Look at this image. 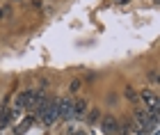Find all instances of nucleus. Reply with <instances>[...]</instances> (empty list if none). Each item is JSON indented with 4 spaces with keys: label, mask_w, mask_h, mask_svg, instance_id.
Here are the masks:
<instances>
[{
    "label": "nucleus",
    "mask_w": 160,
    "mask_h": 135,
    "mask_svg": "<svg viewBox=\"0 0 160 135\" xmlns=\"http://www.w3.org/2000/svg\"><path fill=\"white\" fill-rule=\"evenodd\" d=\"M37 92L34 89H25V92H18L16 98H14V103H12V110H16V112H23V110H30V105H32V98Z\"/></svg>",
    "instance_id": "nucleus-1"
},
{
    "label": "nucleus",
    "mask_w": 160,
    "mask_h": 135,
    "mask_svg": "<svg viewBox=\"0 0 160 135\" xmlns=\"http://www.w3.org/2000/svg\"><path fill=\"white\" fill-rule=\"evenodd\" d=\"M34 119H37V122H41L43 126L55 124L57 119H60V115H57V105H55V98H50V103H48V105H46V108H43Z\"/></svg>",
    "instance_id": "nucleus-2"
},
{
    "label": "nucleus",
    "mask_w": 160,
    "mask_h": 135,
    "mask_svg": "<svg viewBox=\"0 0 160 135\" xmlns=\"http://www.w3.org/2000/svg\"><path fill=\"white\" fill-rule=\"evenodd\" d=\"M137 96H140V101L144 103V108H147L149 112H158V103H160V98L153 89H142V92H137Z\"/></svg>",
    "instance_id": "nucleus-3"
},
{
    "label": "nucleus",
    "mask_w": 160,
    "mask_h": 135,
    "mask_svg": "<svg viewBox=\"0 0 160 135\" xmlns=\"http://www.w3.org/2000/svg\"><path fill=\"white\" fill-rule=\"evenodd\" d=\"M55 105H57V115H60V119H71V108H73V98H71V96L55 98Z\"/></svg>",
    "instance_id": "nucleus-4"
},
{
    "label": "nucleus",
    "mask_w": 160,
    "mask_h": 135,
    "mask_svg": "<svg viewBox=\"0 0 160 135\" xmlns=\"http://www.w3.org/2000/svg\"><path fill=\"white\" fill-rule=\"evenodd\" d=\"M48 103H50V96L46 94V92H37V94H34V98H32V105H30V110L34 112V117H37Z\"/></svg>",
    "instance_id": "nucleus-5"
},
{
    "label": "nucleus",
    "mask_w": 160,
    "mask_h": 135,
    "mask_svg": "<svg viewBox=\"0 0 160 135\" xmlns=\"http://www.w3.org/2000/svg\"><path fill=\"white\" fill-rule=\"evenodd\" d=\"M101 131H103L105 135H117V128H119V122L114 119L112 115H103L101 117Z\"/></svg>",
    "instance_id": "nucleus-6"
},
{
    "label": "nucleus",
    "mask_w": 160,
    "mask_h": 135,
    "mask_svg": "<svg viewBox=\"0 0 160 135\" xmlns=\"http://www.w3.org/2000/svg\"><path fill=\"white\" fill-rule=\"evenodd\" d=\"M87 110H89V103L85 101V98H73V108H71V117L76 119H82L87 115Z\"/></svg>",
    "instance_id": "nucleus-7"
},
{
    "label": "nucleus",
    "mask_w": 160,
    "mask_h": 135,
    "mask_svg": "<svg viewBox=\"0 0 160 135\" xmlns=\"http://www.w3.org/2000/svg\"><path fill=\"white\" fill-rule=\"evenodd\" d=\"M101 117H103V112H101L98 108H92V110H87V115H85V122L94 126V124H98L101 122Z\"/></svg>",
    "instance_id": "nucleus-8"
},
{
    "label": "nucleus",
    "mask_w": 160,
    "mask_h": 135,
    "mask_svg": "<svg viewBox=\"0 0 160 135\" xmlns=\"http://www.w3.org/2000/svg\"><path fill=\"white\" fill-rule=\"evenodd\" d=\"M9 122H12L9 108H7V105H2V108H0V131H5L7 126H9Z\"/></svg>",
    "instance_id": "nucleus-9"
},
{
    "label": "nucleus",
    "mask_w": 160,
    "mask_h": 135,
    "mask_svg": "<svg viewBox=\"0 0 160 135\" xmlns=\"http://www.w3.org/2000/svg\"><path fill=\"white\" fill-rule=\"evenodd\" d=\"M34 124V117H28V119H23V122H21L18 126H16V135H23V133H28V128H30V126Z\"/></svg>",
    "instance_id": "nucleus-10"
},
{
    "label": "nucleus",
    "mask_w": 160,
    "mask_h": 135,
    "mask_svg": "<svg viewBox=\"0 0 160 135\" xmlns=\"http://www.w3.org/2000/svg\"><path fill=\"white\" fill-rule=\"evenodd\" d=\"M130 128H133V124H130V122H126V124H119V128H117V135H130V133H133Z\"/></svg>",
    "instance_id": "nucleus-11"
},
{
    "label": "nucleus",
    "mask_w": 160,
    "mask_h": 135,
    "mask_svg": "<svg viewBox=\"0 0 160 135\" xmlns=\"http://www.w3.org/2000/svg\"><path fill=\"white\" fill-rule=\"evenodd\" d=\"M123 96H126L128 101H133V103H137V101H140V96H137V92H135V89H130V87H126V92H123Z\"/></svg>",
    "instance_id": "nucleus-12"
},
{
    "label": "nucleus",
    "mask_w": 160,
    "mask_h": 135,
    "mask_svg": "<svg viewBox=\"0 0 160 135\" xmlns=\"http://www.w3.org/2000/svg\"><path fill=\"white\" fill-rule=\"evenodd\" d=\"M78 89H80V80L76 78V80H71V85H69V92H71V94H76Z\"/></svg>",
    "instance_id": "nucleus-13"
},
{
    "label": "nucleus",
    "mask_w": 160,
    "mask_h": 135,
    "mask_svg": "<svg viewBox=\"0 0 160 135\" xmlns=\"http://www.w3.org/2000/svg\"><path fill=\"white\" fill-rule=\"evenodd\" d=\"M149 82H158V71H149Z\"/></svg>",
    "instance_id": "nucleus-14"
},
{
    "label": "nucleus",
    "mask_w": 160,
    "mask_h": 135,
    "mask_svg": "<svg viewBox=\"0 0 160 135\" xmlns=\"http://www.w3.org/2000/svg\"><path fill=\"white\" fill-rule=\"evenodd\" d=\"M69 135H87V131H80V128H71Z\"/></svg>",
    "instance_id": "nucleus-15"
},
{
    "label": "nucleus",
    "mask_w": 160,
    "mask_h": 135,
    "mask_svg": "<svg viewBox=\"0 0 160 135\" xmlns=\"http://www.w3.org/2000/svg\"><path fill=\"white\" fill-rule=\"evenodd\" d=\"M117 5H126V2H130V0H114Z\"/></svg>",
    "instance_id": "nucleus-16"
},
{
    "label": "nucleus",
    "mask_w": 160,
    "mask_h": 135,
    "mask_svg": "<svg viewBox=\"0 0 160 135\" xmlns=\"http://www.w3.org/2000/svg\"><path fill=\"white\" fill-rule=\"evenodd\" d=\"M5 18V9H0V21H2Z\"/></svg>",
    "instance_id": "nucleus-17"
}]
</instances>
